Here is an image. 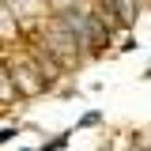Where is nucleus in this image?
I'll list each match as a JSON object with an SVG mask.
<instances>
[{"mask_svg":"<svg viewBox=\"0 0 151 151\" xmlns=\"http://www.w3.org/2000/svg\"><path fill=\"white\" fill-rule=\"evenodd\" d=\"M68 144V136H57V140H49V144H42V151H60Z\"/></svg>","mask_w":151,"mask_h":151,"instance_id":"2","label":"nucleus"},{"mask_svg":"<svg viewBox=\"0 0 151 151\" xmlns=\"http://www.w3.org/2000/svg\"><path fill=\"white\" fill-rule=\"evenodd\" d=\"M12 136H15V129H0V144H8Z\"/></svg>","mask_w":151,"mask_h":151,"instance_id":"3","label":"nucleus"},{"mask_svg":"<svg viewBox=\"0 0 151 151\" xmlns=\"http://www.w3.org/2000/svg\"><path fill=\"white\" fill-rule=\"evenodd\" d=\"M110 4L117 8V12H121V19H125V23L136 15V0H110Z\"/></svg>","mask_w":151,"mask_h":151,"instance_id":"1","label":"nucleus"}]
</instances>
